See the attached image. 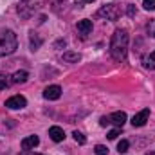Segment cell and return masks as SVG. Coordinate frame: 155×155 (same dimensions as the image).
<instances>
[{"label":"cell","instance_id":"1","mask_svg":"<svg viewBox=\"0 0 155 155\" xmlns=\"http://www.w3.org/2000/svg\"><path fill=\"white\" fill-rule=\"evenodd\" d=\"M110 54L116 61H126L128 54V33L124 29H117L110 40Z\"/></svg>","mask_w":155,"mask_h":155},{"label":"cell","instance_id":"2","mask_svg":"<svg viewBox=\"0 0 155 155\" xmlns=\"http://www.w3.org/2000/svg\"><path fill=\"white\" fill-rule=\"evenodd\" d=\"M18 40L13 31H4L0 33V56H9L16 51Z\"/></svg>","mask_w":155,"mask_h":155},{"label":"cell","instance_id":"3","mask_svg":"<svg viewBox=\"0 0 155 155\" xmlns=\"http://www.w3.org/2000/svg\"><path fill=\"white\" fill-rule=\"evenodd\" d=\"M97 16L107 18V20H117L121 16V7L117 4H107L97 11Z\"/></svg>","mask_w":155,"mask_h":155},{"label":"cell","instance_id":"4","mask_svg":"<svg viewBox=\"0 0 155 155\" xmlns=\"http://www.w3.org/2000/svg\"><path fill=\"white\" fill-rule=\"evenodd\" d=\"M36 11V2L35 0H20L18 2V15L22 18H29Z\"/></svg>","mask_w":155,"mask_h":155},{"label":"cell","instance_id":"5","mask_svg":"<svg viewBox=\"0 0 155 155\" xmlns=\"http://www.w3.org/2000/svg\"><path fill=\"white\" fill-rule=\"evenodd\" d=\"M27 105V99L24 96H11L7 101H5V107L11 108V110H18V108H24Z\"/></svg>","mask_w":155,"mask_h":155},{"label":"cell","instance_id":"6","mask_svg":"<svg viewBox=\"0 0 155 155\" xmlns=\"http://www.w3.org/2000/svg\"><path fill=\"white\" fill-rule=\"evenodd\" d=\"M60 96H61V87H58V85H51L43 90V97L49 101H56V99H60Z\"/></svg>","mask_w":155,"mask_h":155},{"label":"cell","instance_id":"7","mask_svg":"<svg viewBox=\"0 0 155 155\" xmlns=\"http://www.w3.org/2000/svg\"><path fill=\"white\" fill-rule=\"evenodd\" d=\"M148 117H150V110L144 108V110H141L139 114H135V116L132 117V124L134 126H144L146 121H148Z\"/></svg>","mask_w":155,"mask_h":155},{"label":"cell","instance_id":"8","mask_svg":"<svg viewBox=\"0 0 155 155\" xmlns=\"http://www.w3.org/2000/svg\"><path fill=\"white\" fill-rule=\"evenodd\" d=\"M49 137H51L54 143H61V141L65 139V132H63V128H60V126H51V128H49Z\"/></svg>","mask_w":155,"mask_h":155},{"label":"cell","instance_id":"9","mask_svg":"<svg viewBox=\"0 0 155 155\" xmlns=\"http://www.w3.org/2000/svg\"><path fill=\"white\" fill-rule=\"evenodd\" d=\"M40 144V137L38 135H29L25 139H22V148L24 150H31V148H36Z\"/></svg>","mask_w":155,"mask_h":155},{"label":"cell","instance_id":"10","mask_svg":"<svg viewBox=\"0 0 155 155\" xmlns=\"http://www.w3.org/2000/svg\"><path fill=\"white\" fill-rule=\"evenodd\" d=\"M108 119H110V123H114V124H116L117 128H121V126L126 123V114H124V112H114Z\"/></svg>","mask_w":155,"mask_h":155},{"label":"cell","instance_id":"11","mask_svg":"<svg viewBox=\"0 0 155 155\" xmlns=\"http://www.w3.org/2000/svg\"><path fill=\"white\" fill-rule=\"evenodd\" d=\"M76 27L81 35H88V33H92V20H79Z\"/></svg>","mask_w":155,"mask_h":155},{"label":"cell","instance_id":"12","mask_svg":"<svg viewBox=\"0 0 155 155\" xmlns=\"http://www.w3.org/2000/svg\"><path fill=\"white\" fill-rule=\"evenodd\" d=\"M27 78H29L27 71H16V72L11 76V83H15V85H18V83H25Z\"/></svg>","mask_w":155,"mask_h":155},{"label":"cell","instance_id":"13","mask_svg":"<svg viewBox=\"0 0 155 155\" xmlns=\"http://www.w3.org/2000/svg\"><path fill=\"white\" fill-rule=\"evenodd\" d=\"M79 60H81V54L79 52H72V51L63 52V61L65 63H78Z\"/></svg>","mask_w":155,"mask_h":155},{"label":"cell","instance_id":"14","mask_svg":"<svg viewBox=\"0 0 155 155\" xmlns=\"http://www.w3.org/2000/svg\"><path fill=\"white\" fill-rule=\"evenodd\" d=\"M29 45H31V51H38L40 45H41V40H40V36L35 31L29 33Z\"/></svg>","mask_w":155,"mask_h":155},{"label":"cell","instance_id":"15","mask_svg":"<svg viewBox=\"0 0 155 155\" xmlns=\"http://www.w3.org/2000/svg\"><path fill=\"white\" fill-rule=\"evenodd\" d=\"M65 2L67 0H49V4H51V7H52L54 13H61V5L65 7Z\"/></svg>","mask_w":155,"mask_h":155},{"label":"cell","instance_id":"16","mask_svg":"<svg viewBox=\"0 0 155 155\" xmlns=\"http://www.w3.org/2000/svg\"><path fill=\"white\" fill-rule=\"evenodd\" d=\"M128 148H130V143H128L126 139L119 141V144H117V150H119V153H126V152H128Z\"/></svg>","mask_w":155,"mask_h":155},{"label":"cell","instance_id":"17","mask_svg":"<svg viewBox=\"0 0 155 155\" xmlns=\"http://www.w3.org/2000/svg\"><path fill=\"white\" fill-rule=\"evenodd\" d=\"M9 83H11V79L5 76L4 72H0V90H4V88H7L9 87Z\"/></svg>","mask_w":155,"mask_h":155},{"label":"cell","instance_id":"18","mask_svg":"<svg viewBox=\"0 0 155 155\" xmlns=\"http://www.w3.org/2000/svg\"><path fill=\"white\" fill-rule=\"evenodd\" d=\"M72 135H74V141H76L78 144H85V143H87V139H85V135H83L81 132H78V130H76Z\"/></svg>","mask_w":155,"mask_h":155},{"label":"cell","instance_id":"19","mask_svg":"<svg viewBox=\"0 0 155 155\" xmlns=\"http://www.w3.org/2000/svg\"><path fill=\"white\" fill-rule=\"evenodd\" d=\"M94 153L96 155H108V148L103 146V144H97V146L94 148Z\"/></svg>","mask_w":155,"mask_h":155},{"label":"cell","instance_id":"20","mask_svg":"<svg viewBox=\"0 0 155 155\" xmlns=\"http://www.w3.org/2000/svg\"><path fill=\"white\" fill-rule=\"evenodd\" d=\"M146 33L155 38V20H150V22H148V25H146Z\"/></svg>","mask_w":155,"mask_h":155},{"label":"cell","instance_id":"21","mask_svg":"<svg viewBox=\"0 0 155 155\" xmlns=\"http://www.w3.org/2000/svg\"><path fill=\"white\" fill-rule=\"evenodd\" d=\"M143 7L146 11H155V0H144L143 2Z\"/></svg>","mask_w":155,"mask_h":155},{"label":"cell","instance_id":"22","mask_svg":"<svg viewBox=\"0 0 155 155\" xmlns=\"http://www.w3.org/2000/svg\"><path fill=\"white\" fill-rule=\"evenodd\" d=\"M117 135H119V128H116V130H110L107 137H108L110 141H114V139H117Z\"/></svg>","mask_w":155,"mask_h":155},{"label":"cell","instance_id":"23","mask_svg":"<svg viewBox=\"0 0 155 155\" xmlns=\"http://www.w3.org/2000/svg\"><path fill=\"white\" fill-rule=\"evenodd\" d=\"M126 13H128V16H135L137 15V9H135V5H128V9H126Z\"/></svg>","mask_w":155,"mask_h":155},{"label":"cell","instance_id":"24","mask_svg":"<svg viewBox=\"0 0 155 155\" xmlns=\"http://www.w3.org/2000/svg\"><path fill=\"white\" fill-rule=\"evenodd\" d=\"M143 61H144V67H146V69H155V65L152 63V60H150V58H144Z\"/></svg>","mask_w":155,"mask_h":155},{"label":"cell","instance_id":"25","mask_svg":"<svg viewBox=\"0 0 155 155\" xmlns=\"http://www.w3.org/2000/svg\"><path fill=\"white\" fill-rule=\"evenodd\" d=\"M99 124H101V126H107V124H110V119H108V117H101V119H99Z\"/></svg>","mask_w":155,"mask_h":155},{"label":"cell","instance_id":"26","mask_svg":"<svg viewBox=\"0 0 155 155\" xmlns=\"http://www.w3.org/2000/svg\"><path fill=\"white\" fill-rule=\"evenodd\" d=\"M18 155H41V153H35V152H29V150H24L22 153H18Z\"/></svg>","mask_w":155,"mask_h":155},{"label":"cell","instance_id":"27","mask_svg":"<svg viewBox=\"0 0 155 155\" xmlns=\"http://www.w3.org/2000/svg\"><path fill=\"white\" fill-rule=\"evenodd\" d=\"M56 47H65V40H60V41H56Z\"/></svg>","mask_w":155,"mask_h":155},{"label":"cell","instance_id":"28","mask_svg":"<svg viewBox=\"0 0 155 155\" xmlns=\"http://www.w3.org/2000/svg\"><path fill=\"white\" fill-rule=\"evenodd\" d=\"M148 58H150L152 61H155V51H153V52H152V54H150V56H148Z\"/></svg>","mask_w":155,"mask_h":155},{"label":"cell","instance_id":"29","mask_svg":"<svg viewBox=\"0 0 155 155\" xmlns=\"http://www.w3.org/2000/svg\"><path fill=\"white\" fill-rule=\"evenodd\" d=\"M92 2H96V0H83V4H92Z\"/></svg>","mask_w":155,"mask_h":155},{"label":"cell","instance_id":"30","mask_svg":"<svg viewBox=\"0 0 155 155\" xmlns=\"http://www.w3.org/2000/svg\"><path fill=\"white\" fill-rule=\"evenodd\" d=\"M146 155H153V153H146Z\"/></svg>","mask_w":155,"mask_h":155}]
</instances>
